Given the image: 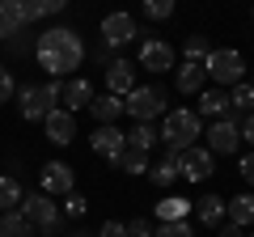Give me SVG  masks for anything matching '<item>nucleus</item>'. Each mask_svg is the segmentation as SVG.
<instances>
[{"mask_svg":"<svg viewBox=\"0 0 254 237\" xmlns=\"http://www.w3.org/2000/svg\"><path fill=\"white\" fill-rule=\"evenodd\" d=\"M34 55H38V64H43V72L51 76V81H60V76L76 72L85 59V43L81 34H76L72 26H51L43 30V34L34 38Z\"/></svg>","mask_w":254,"mask_h":237,"instance_id":"1","label":"nucleus"},{"mask_svg":"<svg viewBox=\"0 0 254 237\" xmlns=\"http://www.w3.org/2000/svg\"><path fill=\"white\" fill-rule=\"evenodd\" d=\"M161 144L170 148V153H187V148H195V136H203V118L195 115V110H165L161 118Z\"/></svg>","mask_w":254,"mask_h":237,"instance_id":"2","label":"nucleus"},{"mask_svg":"<svg viewBox=\"0 0 254 237\" xmlns=\"http://www.w3.org/2000/svg\"><path fill=\"white\" fill-rule=\"evenodd\" d=\"M203 76L212 85H242L246 81V55L233 51V47H212L208 59H203Z\"/></svg>","mask_w":254,"mask_h":237,"instance_id":"3","label":"nucleus"},{"mask_svg":"<svg viewBox=\"0 0 254 237\" xmlns=\"http://www.w3.org/2000/svg\"><path fill=\"white\" fill-rule=\"evenodd\" d=\"M123 115H131L136 123H153L157 115H165V89L161 85H136L123 98Z\"/></svg>","mask_w":254,"mask_h":237,"instance_id":"4","label":"nucleus"},{"mask_svg":"<svg viewBox=\"0 0 254 237\" xmlns=\"http://www.w3.org/2000/svg\"><path fill=\"white\" fill-rule=\"evenodd\" d=\"M21 216L30 220V225H34V233L38 229H43V233H55V229L64 225V216H60V203L55 199H47L43 191H34V195H21Z\"/></svg>","mask_w":254,"mask_h":237,"instance_id":"5","label":"nucleus"},{"mask_svg":"<svg viewBox=\"0 0 254 237\" xmlns=\"http://www.w3.org/2000/svg\"><path fill=\"white\" fill-rule=\"evenodd\" d=\"M76 186V174L68 161H43V170H38V191L47 195V199H55V195H72Z\"/></svg>","mask_w":254,"mask_h":237,"instance_id":"6","label":"nucleus"},{"mask_svg":"<svg viewBox=\"0 0 254 237\" xmlns=\"http://www.w3.org/2000/svg\"><path fill=\"white\" fill-rule=\"evenodd\" d=\"M131 38H136V17L131 13H110V17H102V47L106 51H119Z\"/></svg>","mask_w":254,"mask_h":237,"instance_id":"7","label":"nucleus"},{"mask_svg":"<svg viewBox=\"0 0 254 237\" xmlns=\"http://www.w3.org/2000/svg\"><path fill=\"white\" fill-rule=\"evenodd\" d=\"M237 123L242 118H233V115H225V118H216L208 127V153L216 157V153H237L242 148V131H237Z\"/></svg>","mask_w":254,"mask_h":237,"instance_id":"8","label":"nucleus"},{"mask_svg":"<svg viewBox=\"0 0 254 237\" xmlns=\"http://www.w3.org/2000/svg\"><path fill=\"white\" fill-rule=\"evenodd\" d=\"M212 170H216V157H212L208 148H199V144L178 157V174L187 182H203V178H212Z\"/></svg>","mask_w":254,"mask_h":237,"instance_id":"9","label":"nucleus"},{"mask_svg":"<svg viewBox=\"0 0 254 237\" xmlns=\"http://www.w3.org/2000/svg\"><path fill=\"white\" fill-rule=\"evenodd\" d=\"M140 68H148V72H174V47L165 38H144L140 43Z\"/></svg>","mask_w":254,"mask_h":237,"instance_id":"10","label":"nucleus"},{"mask_svg":"<svg viewBox=\"0 0 254 237\" xmlns=\"http://www.w3.org/2000/svg\"><path fill=\"white\" fill-rule=\"evenodd\" d=\"M43 131H47V140H51L55 148H64V144H72L76 140V115H68V110H51V115L43 118Z\"/></svg>","mask_w":254,"mask_h":237,"instance_id":"11","label":"nucleus"},{"mask_svg":"<svg viewBox=\"0 0 254 237\" xmlns=\"http://www.w3.org/2000/svg\"><path fill=\"white\" fill-rule=\"evenodd\" d=\"M131 89H136V64L131 59H110L106 64V93L127 98Z\"/></svg>","mask_w":254,"mask_h":237,"instance_id":"12","label":"nucleus"},{"mask_svg":"<svg viewBox=\"0 0 254 237\" xmlns=\"http://www.w3.org/2000/svg\"><path fill=\"white\" fill-rule=\"evenodd\" d=\"M89 148H93L98 157H106L110 165H115V157H119V153L127 148V136H123L119 127H98V131L89 136Z\"/></svg>","mask_w":254,"mask_h":237,"instance_id":"13","label":"nucleus"},{"mask_svg":"<svg viewBox=\"0 0 254 237\" xmlns=\"http://www.w3.org/2000/svg\"><path fill=\"white\" fill-rule=\"evenodd\" d=\"M190 212H195V220H199V225H208V229L225 225V199H220L216 191L203 195V199H190Z\"/></svg>","mask_w":254,"mask_h":237,"instance_id":"14","label":"nucleus"},{"mask_svg":"<svg viewBox=\"0 0 254 237\" xmlns=\"http://www.w3.org/2000/svg\"><path fill=\"white\" fill-rule=\"evenodd\" d=\"M17 106H21V118L26 123H43L51 110H47V102H43V93H38V85H21L17 89Z\"/></svg>","mask_w":254,"mask_h":237,"instance_id":"15","label":"nucleus"},{"mask_svg":"<svg viewBox=\"0 0 254 237\" xmlns=\"http://www.w3.org/2000/svg\"><path fill=\"white\" fill-rule=\"evenodd\" d=\"M225 220L246 233V225H254V195L242 191V195H233V199H225Z\"/></svg>","mask_w":254,"mask_h":237,"instance_id":"16","label":"nucleus"},{"mask_svg":"<svg viewBox=\"0 0 254 237\" xmlns=\"http://www.w3.org/2000/svg\"><path fill=\"white\" fill-rule=\"evenodd\" d=\"M93 102V85L85 81V76H76V81H64V110L68 115H76V110H89Z\"/></svg>","mask_w":254,"mask_h":237,"instance_id":"17","label":"nucleus"},{"mask_svg":"<svg viewBox=\"0 0 254 237\" xmlns=\"http://www.w3.org/2000/svg\"><path fill=\"white\" fill-rule=\"evenodd\" d=\"M195 115H199V118H212V123H216V118H225V115H229V93L216 89V85H212V89H203Z\"/></svg>","mask_w":254,"mask_h":237,"instance_id":"18","label":"nucleus"},{"mask_svg":"<svg viewBox=\"0 0 254 237\" xmlns=\"http://www.w3.org/2000/svg\"><path fill=\"white\" fill-rule=\"evenodd\" d=\"M174 85H178V93H203V85H208L203 64H187V59H182V64L174 68Z\"/></svg>","mask_w":254,"mask_h":237,"instance_id":"19","label":"nucleus"},{"mask_svg":"<svg viewBox=\"0 0 254 237\" xmlns=\"http://www.w3.org/2000/svg\"><path fill=\"white\" fill-rule=\"evenodd\" d=\"M178 157H182V153H170V148H165L161 161L148 165V182H153V186H174V182L182 178V174H178Z\"/></svg>","mask_w":254,"mask_h":237,"instance_id":"20","label":"nucleus"},{"mask_svg":"<svg viewBox=\"0 0 254 237\" xmlns=\"http://www.w3.org/2000/svg\"><path fill=\"white\" fill-rule=\"evenodd\" d=\"M89 115L98 118V127H115V118L123 115V98H115V93H102V98L89 102Z\"/></svg>","mask_w":254,"mask_h":237,"instance_id":"21","label":"nucleus"},{"mask_svg":"<svg viewBox=\"0 0 254 237\" xmlns=\"http://www.w3.org/2000/svg\"><path fill=\"white\" fill-rule=\"evenodd\" d=\"M21 30H26L21 0H0V38H17Z\"/></svg>","mask_w":254,"mask_h":237,"instance_id":"22","label":"nucleus"},{"mask_svg":"<svg viewBox=\"0 0 254 237\" xmlns=\"http://www.w3.org/2000/svg\"><path fill=\"white\" fill-rule=\"evenodd\" d=\"M187 216H190V199H182V195L157 199V220H161V225H174V220H187Z\"/></svg>","mask_w":254,"mask_h":237,"instance_id":"23","label":"nucleus"},{"mask_svg":"<svg viewBox=\"0 0 254 237\" xmlns=\"http://www.w3.org/2000/svg\"><path fill=\"white\" fill-rule=\"evenodd\" d=\"M229 115L233 118H246V115H254V85H233L229 89Z\"/></svg>","mask_w":254,"mask_h":237,"instance_id":"24","label":"nucleus"},{"mask_svg":"<svg viewBox=\"0 0 254 237\" xmlns=\"http://www.w3.org/2000/svg\"><path fill=\"white\" fill-rule=\"evenodd\" d=\"M123 136H127V148H140V153H153V148L161 144V136H157L153 123H136V127L123 131Z\"/></svg>","mask_w":254,"mask_h":237,"instance_id":"25","label":"nucleus"},{"mask_svg":"<svg viewBox=\"0 0 254 237\" xmlns=\"http://www.w3.org/2000/svg\"><path fill=\"white\" fill-rule=\"evenodd\" d=\"M55 13H64V0H21V17L30 21H43V17H55Z\"/></svg>","mask_w":254,"mask_h":237,"instance_id":"26","label":"nucleus"},{"mask_svg":"<svg viewBox=\"0 0 254 237\" xmlns=\"http://www.w3.org/2000/svg\"><path fill=\"white\" fill-rule=\"evenodd\" d=\"M21 208V182L17 174H0V212H17Z\"/></svg>","mask_w":254,"mask_h":237,"instance_id":"27","label":"nucleus"},{"mask_svg":"<svg viewBox=\"0 0 254 237\" xmlns=\"http://www.w3.org/2000/svg\"><path fill=\"white\" fill-rule=\"evenodd\" d=\"M0 237H34V225L21 212H0Z\"/></svg>","mask_w":254,"mask_h":237,"instance_id":"28","label":"nucleus"},{"mask_svg":"<svg viewBox=\"0 0 254 237\" xmlns=\"http://www.w3.org/2000/svg\"><path fill=\"white\" fill-rule=\"evenodd\" d=\"M115 165L123 174H148V165H153V161H148V153H140V148H123V153L115 157Z\"/></svg>","mask_w":254,"mask_h":237,"instance_id":"29","label":"nucleus"},{"mask_svg":"<svg viewBox=\"0 0 254 237\" xmlns=\"http://www.w3.org/2000/svg\"><path fill=\"white\" fill-rule=\"evenodd\" d=\"M85 212H89V199H85V195H64V203H60V216L64 220H72V225H81V216Z\"/></svg>","mask_w":254,"mask_h":237,"instance_id":"30","label":"nucleus"},{"mask_svg":"<svg viewBox=\"0 0 254 237\" xmlns=\"http://www.w3.org/2000/svg\"><path fill=\"white\" fill-rule=\"evenodd\" d=\"M208 51H212V43H208L203 34H190V38H187V47H182L187 64H203V59H208Z\"/></svg>","mask_w":254,"mask_h":237,"instance_id":"31","label":"nucleus"},{"mask_svg":"<svg viewBox=\"0 0 254 237\" xmlns=\"http://www.w3.org/2000/svg\"><path fill=\"white\" fill-rule=\"evenodd\" d=\"M153 237H195V225L190 220H174V225H157Z\"/></svg>","mask_w":254,"mask_h":237,"instance_id":"32","label":"nucleus"},{"mask_svg":"<svg viewBox=\"0 0 254 237\" xmlns=\"http://www.w3.org/2000/svg\"><path fill=\"white\" fill-rule=\"evenodd\" d=\"M174 13V0H144V17L148 21H165Z\"/></svg>","mask_w":254,"mask_h":237,"instance_id":"33","label":"nucleus"},{"mask_svg":"<svg viewBox=\"0 0 254 237\" xmlns=\"http://www.w3.org/2000/svg\"><path fill=\"white\" fill-rule=\"evenodd\" d=\"M13 93H17V81H13V72H9V68L0 64V106H4V102H9Z\"/></svg>","mask_w":254,"mask_h":237,"instance_id":"34","label":"nucleus"},{"mask_svg":"<svg viewBox=\"0 0 254 237\" xmlns=\"http://www.w3.org/2000/svg\"><path fill=\"white\" fill-rule=\"evenodd\" d=\"M93 237H127V225H123V220H106Z\"/></svg>","mask_w":254,"mask_h":237,"instance_id":"35","label":"nucleus"},{"mask_svg":"<svg viewBox=\"0 0 254 237\" xmlns=\"http://www.w3.org/2000/svg\"><path fill=\"white\" fill-rule=\"evenodd\" d=\"M127 237H153V225H148L144 216H140V220H127Z\"/></svg>","mask_w":254,"mask_h":237,"instance_id":"36","label":"nucleus"},{"mask_svg":"<svg viewBox=\"0 0 254 237\" xmlns=\"http://www.w3.org/2000/svg\"><path fill=\"white\" fill-rule=\"evenodd\" d=\"M237 174L246 178V186H254V153H246L242 161H237Z\"/></svg>","mask_w":254,"mask_h":237,"instance_id":"37","label":"nucleus"},{"mask_svg":"<svg viewBox=\"0 0 254 237\" xmlns=\"http://www.w3.org/2000/svg\"><path fill=\"white\" fill-rule=\"evenodd\" d=\"M237 131H242V140H246V144H254V115H246L242 123H237Z\"/></svg>","mask_w":254,"mask_h":237,"instance_id":"38","label":"nucleus"},{"mask_svg":"<svg viewBox=\"0 0 254 237\" xmlns=\"http://www.w3.org/2000/svg\"><path fill=\"white\" fill-rule=\"evenodd\" d=\"M220 237H242V229H237V225H229V220H225V229H220Z\"/></svg>","mask_w":254,"mask_h":237,"instance_id":"39","label":"nucleus"},{"mask_svg":"<svg viewBox=\"0 0 254 237\" xmlns=\"http://www.w3.org/2000/svg\"><path fill=\"white\" fill-rule=\"evenodd\" d=\"M68 237H93V229H85V225H76V229H72V233H68Z\"/></svg>","mask_w":254,"mask_h":237,"instance_id":"40","label":"nucleus"},{"mask_svg":"<svg viewBox=\"0 0 254 237\" xmlns=\"http://www.w3.org/2000/svg\"><path fill=\"white\" fill-rule=\"evenodd\" d=\"M250 17H254V13H250Z\"/></svg>","mask_w":254,"mask_h":237,"instance_id":"41","label":"nucleus"},{"mask_svg":"<svg viewBox=\"0 0 254 237\" xmlns=\"http://www.w3.org/2000/svg\"><path fill=\"white\" fill-rule=\"evenodd\" d=\"M250 72H254V68H250Z\"/></svg>","mask_w":254,"mask_h":237,"instance_id":"42","label":"nucleus"},{"mask_svg":"<svg viewBox=\"0 0 254 237\" xmlns=\"http://www.w3.org/2000/svg\"><path fill=\"white\" fill-rule=\"evenodd\" d=\"M250 237H254V233H250Z\"/></svg>","mask_w":254,"mask_h":237,"instance_id":"43","label":"nucleus"}]
</instances>
